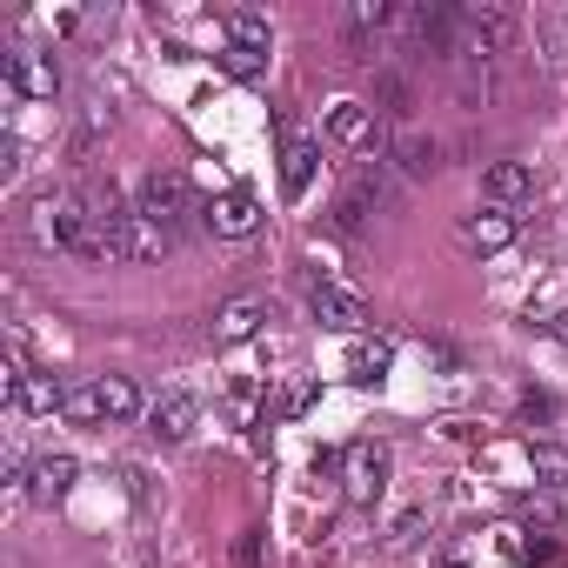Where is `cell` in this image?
Segmentation results:
<instances>
[{
	"label": "cell",
	"mask_w": 568,
	"mask_h": 568,
	"mask_svg": "<svg viewBox=\"0 0 568 568\" xmlns=\"http://www.w3.org/2000/svg\"><path fill=\"white\" fill-rule=\"evenodd\" d=\"M74 475H81V468H74V455H41V462L28 468V495L54 508V501H68V488H74Z\"/></svg>",
	"instance_id": "obj_16"
},
{
	"label": "cell",
	"mask_w": 568,
	"mask_h": 568,
	"mask_svg": "<svg viewBox=\"0 0 568 568\" xmlns=\"http://www.w3.org/2000/svg\"><path fill=\"white\" fill-rule=\"evenodd\" d=\"M528 468H535L548 488H561V481H568V448H555V442H535V448H528Z\"/></svg>",
	"instance_id": "obj_21"
},
{
	"label": "cell",
	"mask_w": 568,
	"mask_h": 568,
	"mask_svg": "<svg viewBox=\"0 0 568 568\" xmlns=\"http://www.w3.org/2000/svg\"><path fill=\"white\" fill-rule=\"evenodd\" d=\"M174 247V234L161 221H148L141 207H121L114 214V261H161Z\"/></svg>",
	"instance_id": "obj_6"
},
{
	"label": "cell",
	"mask_w": 568,
	"mask_h": 568,
	"mask_svg": "<svg viewBox=\"0 0 568 568\" xmlns=\"http://www.w3.org/2000/svg\"><path fill=\"white\" fill-rule=\"evenodd\" d=\"M221 68H227L234 81H261V68H267V61H254V54H241V48H227V54H221Z\"/></svg>",
	"instance_id": "obj_24"
},
{
	"label": "cell",
	"mask_w": 568,
	"mask_h": 568,
	"mask_svg": "<svg viewBox=\"0 0 568 568\" xmlns=\"http://www.w3.org/2000/svg\"><path fill=\"white\" fill-rule=\"evenodd\" d=\"M14 408H28V415H68V388H61L54 375L28 368V375H21V388H14Z\"/></svg>",
	"instance_id": "obj_18"
},
{
	"label": "cell",
	"mask_w": 568,
	"mask_h": 568,
	"mask_svg": "<svg viewBox=\"0 0 568 568\" xmlns=\"http://www.w3.org/2000/svg\"><path fill=\"white\" fill-rule=\"evenodd\" d=\"M342 495H348L355 508H375V501L388 495V448H382L375 435H362V442L342 448Z\"/></svg>",
	"instance_id": "obj_3"
},
{
	"label": "cell",
	"mask_w": 568,
	"mask_h": 568,
	"mask_svg": "<svg viewBox=\"0 0 568 568\" xmlns=\"http://www.w3.org/2000/svg\"><path fill=\"white\" fill-rule=\"evenodd\" d=\"M0 81H8L21 101H54L61 94V61L48 48H14L8 68H0Z\"/></svg>",
	"instance_id": "obj_5"
},
{
	"label": "cell",
	"mask_w": 568,
	"mask_h": 568,
	"mask_svg": "<svg viewBox=\"0 0 568 568\" xmlns=\"http://www.w3.org/2000/svg\"><path fill=\"white\" fill-rule=\"evenodd\" d=\"M134 415H148V402H141V388L128 375H88V382L68 388V422H81V428L134 422Z\"/></svg>",
	"instance_id": "obj_2"
},
{
	"label": "cell",
	"mask_w": 568,
	"mask_h": 568,
	"mask_svg": "<svg viewBox=\"0 0 568 568\" xmlns=\"http://www.w3.org/2000/svg\"><path fill=\"white\" fill-rule=\"evenodd\" d=\"M388 21H395L388 0H355V8H348V28H355V34H375V28H388Z\"/></svg>",
	"instance_id": "obj_23"
},
{
	"label": "cell",
	"mask_w": 568,
	"mask_h": 568,
	"mask_svg": "<svg viewBox=\"0 0 568 568\" xmlns=\"http://www.w3.org/2000/svg\"><path fill=\"white\" fill-rule=\"evenodd\" d=\"M508 34H515V21H508L501 8H462V14H455V48H462L468 61H475V54H501Z\"/></svg>",
	"instance_id": "obj_7"
},
{
	"label": "cell",
	"mask_w": 568,
	"mask_h": 568,
	"mask_svg": "<svg viewBox=\"0 0 568 568\" xmlns=\"http://www.w3.org/2000/svg\"><path fill=\"white\" fill-rule=\"evenodd\" d=\"M34 241L54 247V254H74V261H114V221H101L81 194H41L34 214H28Z\"/></svg>",
	"instance_id": "obj_1"
},
{
	"label": "cell",
	"mask_w": 568,
	"mask_h": 568,
	"mask_svg": "<svg viewBox=\"0 0 568 568\" xmlns=\"http://www.w3.org/2000/svg\"><path fill=\"white\" fill-rule=\"evenodd\" d=\"M395 161H402L408 174H428V168H435V141H422V134H402V141H395Z\"/></svg>",
	"instance_id": "obj_22"
},
{
	"label": "cell",
	"mask_w": 568,
	"mask_h": 568,
	"mask_svg": "<svg viewBox=\"0 0 568 568\" xmlns=\"http://www.w3.org/2000/svg\"><path fill=\"white\" fill-rule=\"evenodd\" d=\"M141 214L161 221V227L174 234V227H181L187 214H201V207H194V194H187L181 174H148V181H141Z\"/></svg>",
	"instance_id": "obj_8"
},
{
	"label": "cell",
	"mask_w": 568,
	"mask_h": 568,
	"mask_svg": "<svg viewBox=\"0 0 568 568\" xmlns=\"http://www.w3.org/2000/svg\"><path fill=\"white\" fill-rule=\"evenodd\" d=\"M368 128H375V121H368L362 101H335V114H328V134H335V141L355 148V141H368Z\"/></svg>",
	"instance_id": "obj_20"
},
{
	"label": "cell",
	"mask_w": 568,
	"mask_h": 568,
	"mask_svg": "<svg viewBox=\"0 0 568 568\" xmlns=\"http://www.w3.org/2000/svg\"><path fill=\"white\" fill-rule=\"evenodd\" d=\"M201 227L214 241H254L261 234V201L241 194V187H221L214 201H201Z\"/></svg>",
	"instance_id": "obj_4"
},
{
	"label": "cell",
	"mask_w": 568,
	"mask_h": 568,
	"mask_svg": "<svg viewBox=\"0 0 568 568\" xmlns=\"http://www.w3.org/2000/svg\"><path fill=\"white\" fill-rule=\"evenodd\" d=\"M375 201H382V168H362V174L342 187V201H335V227H342V234H355V227L368 221V207H375Z\"/></svg>",
	"instance_id": "obj_15"
},
{
	"label": "cell",
	"mask_w": 568,
	"mask_h": 568,
	"mask_svg": "<svg viewBox=\"0 0 568 568\" xmlns=\"http://www.w3.org/2000/svg\"><path fill=\"white\" fill-rule=\"evenodd\" d=\"M508 241H515V207L481 201L475 214H462V247H468V254H501Z\"/></svg>",
	"instance_id": "obj_10"
},
{
	"label": "cell",
	"mask_w": 568,
	"mask_h": 568,
	"mask_svg": "<svg viewBox=\"0 0 568 568\" xmlns=\"http://www.w3.org/2000/svg\"><path fill=\"white\" fill-rule=\"evenodd\" d=\"M308 308H315L322 328H342V335H362V328H368V302L348 295V288H335V281H315V288H308Z\"/></svg>",
	"instance_id": "obj_9"
},
{
	"label": "cell",
	"mask_w": 568,
	"mask_h": 568,
	"mask_svg": "<svg viewBox=\"0 0 568 568\" xmlns=\"http://www.w3.org/2000/svg\"><path fill=\"white\" fill-rule=\"evenodd\" d=\"M194 422H201V402L194 395H161L154 408H148V435H161V442H187L194 435Z\"/></svg>",
	"instance_id": "obj_12"
},
{
	"label": "cell",
	"mask_w": 568,
	"mask_h": 568,
	"mask_svg": "<svg viewBox=\"0 0 568 568\" xmlns=\"http://www.w3.org/2000/svg\"><path fill=\"white\" fill-rule=\"evenodd\" d=\"M261 322H267V302H261V295H234V302H221V308H214V348H241V342H254Z\"/></svg>",
	"instance_id": "obj_11"
},
{
	"label": "cell",
	"mask_w": 568,
	"mask_h": 568,
	"mask_svg": "<svg viewBox=\"0 0 568 568\" xmlns=\"http://www.w3.org/2000/svg\"><path fill=\"white\" fill-rule=\"evenodd\" d=\"M221 28H227V48H241V54H254V61H267V54H274V28H267L261 14L227 8V14H221Z\"/></svg>",
	"instance_id": "obj_17"
},
{
	"label": "cell",
	"mask_w": 568,
	"mask_h": 568,
	"mask_svg": "<svg viewBox=\"0 0 568 568\" xmlns=\"http://www.w3.org/2000/svg\"><path fill=\"white\" fill-rule=\"evenodd\" d=\"M481 194H488L495 207H521V201L535 194V168H528V161H495V168L481 174Z\"/></svg>",
	"instance_id": "obj_14"
},
{
	"label": "cell",
	"mask_w": 568,
	"mask_h": 568,
	"mask_svg": "<svg viewBox=\"0 0 568 568\" xmlns=\"http://www.w3.org/2000/svg\"><path fill=\"white\" fill-rule=\"evenodd\" d=\"M541 328H548V335H555V342H561V348H568V308H555V315H548V322H541Z\"/></svg>",
	"instance_id": "obj_25"
},
{
	"label": "cell",
	"mask_w": 568,
	"mask_h": 568,
	"mask_svg": "<svg viewBox=\"0 0 568 568\" xmlns=\"http://www.w3.org/2000/svg\"><path fill=\"white\" fill-rule=\"evenodd\" d=\"M388 368H395V348H388V342H368V335H355V348H348V382L375 388Z\"/></svg>",
	"instance_id": "obj_19"
},
{
	"label": "cell",
	"mask_w": 568,
	"mask_h": 568,
	"mask_svg": "<svg viewBox=\"0 0 568 568\" xmlns=\"http://www.w3.org/2000/svg\"><path fill=\"white\" fill-rule=\"evenodd\" d=\"M315 168H322V148H315L308 134H288V148H281V194L302 201L308 181H315Z\"/></svg>",
	"instance_id": "obj_13"
}]
</instances>
